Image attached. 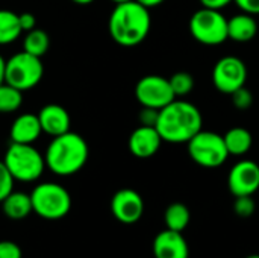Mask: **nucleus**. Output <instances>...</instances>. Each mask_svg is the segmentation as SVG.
Here are the masks:
<instances>
[{
  "mask_svg": "<svg viewBox=\"0 0 259 258\" xmlns=\"http://www.w3.org/2000/svg\"><path fill=\"white\" fill-rule=\"evenodd\" d=\"M0 258H23V251L15 242L0 240Z\"/></svg>",
  "mask_w": 259,
  "mask_h": 258,
  "instance_id": "nucleus-29",
  "label": "nucleus"
},
{
  "mask_svg": "<svg viewBox=\"0 0 259 258\" xmlns=\"http://www.w3.org/2000/svg\"><path fill=\"white\" fill-rule=\"evenodd\" d=\"M223 138H225L229 155H234V157L246 155L252 149V144H253L252 132L249 129H246V128H243V126L231 128L223 135Z\"/></svg>",
  "mask_w": 259,
  "mask_h": 258,
  "instance_id": "nucleus-19",
  "label": "nucleus"
},
{
  "mask_svg": "<svg viewBox=\"0 0 259 258\" xmlns=\"http://www.w3.org/2000/svg\"><path fill=\"white\" fill-rule=\"evenodd\" d=\"M158 119H159V109L149 108V106H143L138 114L140 125H143V126H155L156 128Z\"/></svg>",
  "mask_w": 259,
  "mask_h": 258,
  "instance_id": "nucleus-28",
  "label": "nucleus"
},
{
  "mask_svg": "<svg viewBox=\"0 0 259 258\" xmlns=\"http://www.w3.org/2000/svg\"><path fill=\"white\" fill-rule=\"evenodd\" d=\"M200 5L203 8H209V9H217V11H222L223 8L229 6L234 0H199Z\"/></svg>",
  "mask_w": 259,
  "mask_h": 258,
  "instance_id": "nucleus-32",
  "label": "nucleus"
},
{
  "mask_svg": "<svg viewBox=\"0 0 259 258\" xmlns=\"http://www.w3.org/2000/svg\"><path fill=\"white\" fill-rule=\"evenodd\" d=\"M14 184H15L14 176L5 166L3 160H0V204L5 201L6 196H9L14 192Z\"/></svg>",
  "mask_w": 259,
  "mask_h": 258,
  "instance_id": "nucleus-26",
  "label": "nucleus"
},
{
  "mask_svg": "<svg viewBox=\"0 0 259 258\" xmlns=\"http://www.w3.org/2000/svg\"><path fill=\"white\" fill-rule=\"evenodd\" d=\"M44 76V64L41 58L24 50L14 53L6 59L5 82L24 91L35 88Z\"/></svg>",
  "mask_w": 259,
  "mask_h": 258,
  "instance_id": "nucleus-6",
  "label": "nucleus"
},
{
  "mask_svg": "<svg viewBox=\"0 0 259 258\" xmlns=\"http://www.w3.org/2000/svg\"><path fill=\"white\" fill-rule=\"evenodd\" d=\"M138 3H141L143 6H146V8H156V6H159V5H162L165 0H137Z\"/></svg>",
  "mask_w": 259,
  "mask_h": 258,
  "instance_id": "nucleus-33",
  "label": "nucleus"
},
{
  "mask_svg": "<svg viewBox=\"0 0 259 258\" xmlns=\"http://www.w3.org/2000/svg\"><path fill=\"white\" fill-rule=\"evenodd\" d=\"M190 32L203 46H220L229 40L228 18L222 11L202 6L190 18Z\"/></svg>",
  "mask_w": 259,
  "mask_h": 258,
  "instance_id": "nucleus-8",
  "label": "nucleus"
},
{
  "mask_svg": "<svg viewBox=\"0 0 259 258\" xmlns=\"http://www.w3.org/2000/svg\"><path fill=\"white\" fill-rule=\"evenodd\" d=\"M187 144L190 158L205 169H217L229 158L223 135L212 131L202 129Z\"/></svg>",
  "mask_w": 259,
  "mask_h": 258,
  "instance_id": "nucleus-7",
  "label": "nucleus"
},
{
  "mask_svg": "<svg viewBox=\"0 0 259 258\" xmlns=\"http://www.w3.org/2000/svg\"><path fill=\"white\" fill-rule=\"evenodd\" d=\"M18 17H20V24H21L23 32H29L36 27V17L32 12H21L18 14Z\"/></svg>",
  "mask_w": 259,
  "mask_h": 258,
  "instance_id": "nucleus-31",
  "label": "nucleus"
},
{
  "mask_svg": "<svg viewBox=\"0 0 259 258\" xmlns=\"http://www.w3.org/2000/svg\"><path fill=\"white\" fill-rule=\"evenodd\" d=\"M162 144V138L155 126L140 125L132 131L127 140V148L131 154L137 158L146 160L153 157Z\"/></svg>",
  "mask_w": 259,
  "mask_h": 258,
  "instance_id": "nucleus-13",
  "label": "nucleus"
},
{
  "mask_svg": "<svg viewBox=\"0 0 259 258\" xmlns=\"http://www.w3.org/2000/svg\"><path fill=\"white\" fill-rule=\"evenodd\" d=\"M73 3H76V5H82V6H85V5H91L93 2H96V0H71Z\"/></svg>",
  "mask_w": 259,
  "mask_h": 258,
  "instance_id": "nucleus-35",
  "label": "nucleus"
},
{
  "mask_svg": "<svg viewBox=\"0 0 259 258\" xmlns=\"http://www.w3.org/2000/svg\"><path fill=\"white\" fill-rule=\"evenodd\" d=\"M246 258H259V254H252V255H249V257Z\"/></svg>",
  "mask_w": 259,
  "mask_h": 258,
  "instance_id": "nucleus-37",
  "label": "nucleus"
},
{
  "mask_svg": "<svg viewBox=\"0 0 259 258\" xmlns=\"http://www.w3.org/2000/svg\"><path fill=\"white\" fill-rule=\"evenodd\" d=\"M3 163L15 182L23 184L36 182L47 169L44 154H41L33 144L11 143L3 155Z\"/></svg>",
  "mask_w": 259,
  "mask_h": 258,
  "instance_id": "nucleus-4",
  "label": "nucleus"
},
{
  "mask_svg": "<svg viewBox=\"0 0 259 258\" xmlns=\"http://www.w3.org/2000/svg\"><path fill=\"white\" fill-rule=\"evenodd\" d=\"M256 210V205H255V201L252 196H237L235 198V202H234V211L238 217H250L253 216Z\"/></svg>",
  "mask_w": 259,
  "mask_h": 258,
  "instance_id": "nucleus-25",
  "label": "nucleus"
},
{
  "mask_svg": "<svg viewBox=\"0 0 259 258\" xmlns=\"http://www.w3.org/2000/svg\"><path fill=\"white\" fill-rule=\"evenodd\" d=\"M5 73H6V59L0 55V85L5 84Z\"/></svg>",
  "mask_w": 259,
  "mask_h": 258,
  "instance_id": "nucleus-34",
  "label": "nucleus"
},
{
  "mask_svg": "<svg viewBox=\"0 0 259 258\" xmlns=\"http://www.w3.org/2000/svg\"><path fill=\"white\" fill-rule=\"evenodd\" d=\"M38 119L42 128V132L50 135V137H58L62 135L68 131H71V117L68 111L58 105V103H47L44 105L39 113Z\"/></svg>",
  "mask_w": 259,
  "mask_h": 258,
  "instance_id": "nucleus-15",
  "label": "nucleus"
},
{
  "mask_svg": "<svg viewBox=\"0 0 259 258\" xmlns=\"http://www.w3.org/2000/svg\"><path fill=\"white\" fill-rule=\"evenodd\" d=\"M150 26L152 17L149 8L143 6L137 0L115 5L108 20L111 38L123 47L141 44L147 38Z\"/></svg>",
  "mask_w": 259,
  "mask_h": 258,
  "instance_id": "nucleus-1",
  "label": "nucleus"
},
{
  "mask_svg": "<svg viewBox=\"0 0 259 258\" xmlns=\"http://www.w3.org/2000/svg\"><path fill=\"white\" fill-rule=\"evenodd\" d=\"M258 33V23L253 15L241 12L228 18V35L235 43H249Z\"/></svg>",
  "mask_w": 259,
  "mask_h": 258,
  "instance_id": "nucleus-17",
  "label": "nucleus"
},
{
  "mask_svg": "<svg viewBox=\"0 0 259 258\" xmlns=\"http://www.w3.org/2000/svg\"><path fill=\"white\" fill-rule=\"evenodd\" d=\"M42 132L38 114L33 113H21L18 114L9 128V138L11 143L20 144H33L39 140Z\"/></svg>",
  "mask_w": 259,
  "mask_h": 258,
  "instance_id": "nucleus-16",
  "label": "nucleus"
},
{
  "mask_svg": "<svg viewBox=\"0 0 259 258\" xmlns=\"http://www.w3.org/2000/svg\"><path fill=\"white\" fill-rule=\"evenodd\" d=\"M234 2L246 14H250V15L259 14V0H234Z\"/></svg>",
  "mask_w": 259,
  "mask_h": 258,
  "instance_id": "nucleus-30",
  "label": "nucleus"
},
{
  "mask_svg": "<svg viewBox=\"0 0 259 258\" xmlns=\"http://www.w3.org/2000/svg\"><path fill=\"white\" fill-rule=\"evenodd\" d=\"M23 105V91L9 85H0V114H12L17 113Z\"/></svg>",
  "mask_w": 259,
  "mask_h": 258,
  "instance_id": "nucleus-23",
  "label": "nucleus"
},
{
  "mask_svg": "<svg viewBox=\"0 0 259 258\" xmlns=\"http://www.w3.org/2000/svg\"><path fill=\"white\" fill-rule=\"evenodd\" d=\"M231 97H232V105L240 111H246L253 105V94L250 93V90L246 88V85L234 91Z\"/></svg>",
  "mask_w": 259,
  "mask_h": 258,
  "instance_id": "nucleus-27",
  "label": "nucleus"
},
{
  "mask_svg": "<svg viewBox=\"0 0 259 258\" xmlns=\"http://www.w3.org/2000/svg\"><path fill=\"white\" fill-rule=\"evenodd\" d=\"M247 81V67L243 59L234 55L220 58L212 68V84L225 94H232L244 87Z\"/></svg>",
  "mask_w": 259,
  "mask_h": 258,
  "instance_id": "nucleus-10",
  "label": "nucleus"
},
{
  "mask_svg": "<svg viewBox=\"0 0 259 258\" xmlns=\"http://www.w3.org/2000/svg\"><path fill=\"white\" fill-rule=\"evenodd\" d=\"M168 81L176 97L188 96L194 88V78L188 71H176L168 78Z\"/></svg>",
  "mask_w": 259,
  "mask_h": 258,
  "instance_id": "nucleus-24",
  "label": "nucleus"
},
{
  "mask_svg": "<svg viewBox=\"0 0 259 258\" xmlns=\"http://www.w3.org/2000/svg\"><path fill=\"white\" fill-rule=\"evenodd\" d=\"M229 192L237 196H253L259 190V164L241 160L232 166L228 175Z\"/></svg>",
  "mask_w": 259,
  "mask_h": 258,
  "instance_id": "nucleus-11",
  "label": "nucleus"
},
{
  "mask_svg": "<svg viewBox=\"0 0 259 258\" xmlns=\"http://www.w3.org/2000/svg\"><path fill=\"white\" fill-rule=\"evenodd\" d=\"M90 158V148L87 140L73 131L62 135L52 137L44 151L47 169L61 178L73 176L80 172Z\"/></svg>",
  "mask_w": 259,
  "mask_h": 258,
  "instance_id": "nucleus-3",
  "label": "nucleus"
},
{
  "mask_svg": "<svg viewBox=\"0 0 259 258\" xmlns=\"http://www.w3.org/2000/svg\"><path fill=\"white\" fill-rule=\"evenodd\" d=\"M135 97L141 106L162 109L176 99L168 78L146 75L135 85Z\"/></svg>",
  "mask_w": 259,
  "mask_h": 258,
  "instance_id": "nucleus-9",
  "label": "nucleus"
},
{
  "mask_svg": "<svg viewBox=\"0 0 259 258\" xmlns=\"http://www.w3.org/2000/svg\"><path fill=\"white\" fill-rule=\"evenodd\" d=\"M190 220H191L190 208L182 202L170 204L164 213L165 227H167V230H171V231L184 233L187 230V227L190 225Z\"/></svg>",
  "mask_w": 259,
  "mask_h": 258,
  "instance_id": "nucleus-21",
  "label": "nucleus"
},
{
  "mask_svg": "<svg viewBox=\"0 0 259 258\" xmlns=\"http://www.w3.org/2000/svg\"><path fill=\"white\" fill-rule=\"evenodd\" d=\"M23 33L20 17L11 9H0V46L15 43Z\"/></svg>",
  "mask_w": 259,
  "mask_h": 258,
  "instance_id": "nucleus-20",
  "label": "nucleus"
},
{
  "mask_svg": "<svg viewBox=\"0 0 259 258\" xmlns=\"http://www.w3.org/2000/svg\"><path fill=\"white\" fill-rule=\"evenodd\" d=\"M156 129L162 141L175 144L188 143L203 129V117L194 103L175 99L167 106L159 109Z\"/></svg>",
  "mask_w": 259,
  "mask_h": 258,
  "instance_id": "nucleus-2",
  "label": "nucleus"
},
{
  "mask_svg": "<svg viewBox=\"0 0 259 258\" xmlns=\"http://www.w3.org/2000/svg\"><path fill=\"white\" fill-rule=\"evenodd\" d=\"M50 49V36L44 29L35 27L23 36V50L35 55L38 58H42Z\"/></svg>",
  "mask_w": 259,
  "mask_h": 258,
  "instance_id": "nucleus-22",
  "label": "nucleus"
},
{
  "mask_svg": "<svg viewBox=\"0 0 259 258\" xmlns=\"http://www.w3.org/2000/svg\"><path fill=\"white\" fill-rule=\"evenodd\" d=\"M33 213L44 220H61L71 210V195L58 182H39L30 192Z\"/></svg>",
  "mask_w": 259,
  "mask_h": 258,
  "instance_id": "nucleus-5",
  "label": "nucleus"
},
{
  "mask_svg": "<svg viewBox=\"0 0 259 258\" xmlns=\"http://www.w3.org/2000/svg\"><path fill=\"white\" fill-rule=\"evenodd\" d=\"M114 5H120V3H126V2H131V0H111Z\"/></svg>",
  "mask_w": 259,
  "mask_h": 258,
  "instance_id": "nucleus-36",
  "label": "nucleus"
},
{
  "mask_svg": "<svg viewBox=\"0 0 259 258\" xmlns=\"http://www.w3.org/2000/svg\"><path fill=\"white\" fill-rule=\"evenodd\" d=\"M2 211L11 220H23V219H26L27 216H30L33 213L30 193L15 192L14 190L2 202Z\"/></svg>",
  "mask_w": 259,
  "mask_h": 258,
  "instance_id": "nucleus-18",
  "label": "nucleus"
},
{
  "mask_svg": "<svg viewBox=\"0 0 259 258\" xmlns=\"http://www.w3.org/2000/svg\"><path fill=\"white\" fill-rule=\"evenodd\" d=\"M155 258H190V246L182 233L164 230L153 240Z\"/></svg>",
  "mask_w": 259,
  "mask_h": 258,
  "instance_id": "nucleus-14",
  "label": "nucleus"
},
{
  "mask_svg": "<svg viewBox=\"0 0 259 258\" xmlns=\"http://www.w3.org/2000/svg\"><path fill=\"white\" fill-rule=\"evenodd\" d=\"M111 213L120 224H137L144 214V201L138 192L121 189L115 192L111 199Z\"/></svg>",
  "mask_w": 259,
  "mask_h": 258,
  "instance_id": "nucleus-12",
  "label": "nucleus"
}]
</instances>
